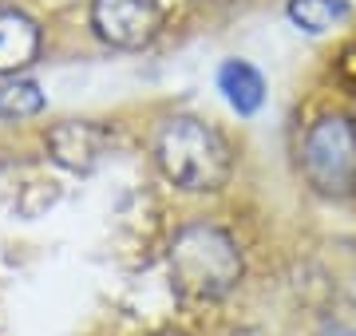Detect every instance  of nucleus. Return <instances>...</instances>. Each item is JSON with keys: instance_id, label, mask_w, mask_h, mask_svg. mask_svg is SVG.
<instances>
[{"instance_id": "obj_1", "label": "nucleus", "mask_w": 356, "mask_h": 336, "mask_svg": "<svg viewBox=\"0 0 356 336\" xmlns=\"http://www.w3.org/2000/svg\"><path fill=\"white\" fill-rule=\"evenodd\" d=\"M154 158L166 182H175L186 194H214L229 182L234 151L226 135L198 115H170L159 127Z\"/></svg>"}, {"instance_id": "obj_2", "label": "nucleus", "mask_w": 356, "mask_h": 336, "mask_svg": "<svg viewBox=\"0 0 356 336\" xmlns=\"http://www.w3.org/2000/svg\"><path fill=\"white\" fill-rule=\"evenodd\" d=\"M170 281L186 301H218L242 281V249L222 226L191 221L175 233L170 253Z\"/></svg>"}, {"instance_id": "obj_3", "label": "nucleus", "mask_w": 356, "mask_h": 336, "mask_svg": "<svg viewBox=\"0 0 356 336\" xmlns=\"http://www.w3.org/2000/svg\"><path fill=\"white\" fill-rule=\"evenodd\" d=\"M301 170L305 182L325 198L356 194V119L329 111L317 123H309L301 139Z\"/></svg>"}, {"instance_id": "obj_4", "label": "nucleus", "mask_w": 356, "mask_h": 336, "mask_svg": "<svg viewBox=\"0 0 356 336\" xmlns=\"http://www.w3.org/2000/svg\"><path fill=\"white\" fill-rule=\"evenodd\" d=\"M91 28L103 44L135 52L151 44L159 32V4L154 0H91Z\"/></svg>"}, {"instance_id": "obj_5", "label": "nucleus", "mask_w": 356, "mask_h": 336, "mask_svg": "<svg viewBox=\"0 0 356 336\" xmlns=\"http://www.w3.org/2000/svg\"><path fill=\"white\" fill-rule=\"evenodd\" d=\"M48 155L60 162V167L76 170V174H88L103 162L107 155V131L99 123H88V119H64L48 131Z\"/></svg>"}, {"instance_id": "obj_6", "label": "nucleus", "mask_w": 356, "mask_h": 336, "mask_svg": "<svg viewBox=\"0 0 356 336\" xmlns=\"http://www.w3.org/2000/svg\"><path fill=\"white\" fill-rule=\"evenodd\" d=\"M44 48V32L24 8L0 4V76H16L36 64Z\"/></svg>"}, {"instance_id": "obj_7", "label": "nucleus", "mask_w": 356, "mask_h": 336, "mask_svg": "<svg viewBox=\"0 0 356 336\" xmlns=\"http://www.w3.org/2000/svg\"><path fill=\"white\" fill-rule=\"evenodd\" d=\"M218 91L238 115H257L261 103H266V79L245 60H226L218 67Z\"/></svg>"}, {"instance_id": "obj_8", "label": "nucleus", "mask_w": 356, "mask_h": 336, "mask_svg": "<svg viewBox=\"0 0 356 336\" xmlns=\"http://www.w3.org/2000/svg\"><path fill=\"white\" fill-rule=\"evenodd\" d=\"M285 12H289L293 28H301L309 36H325L353 16V4L348 0H289Z\"/></svg>"}, {"instance_id": "obj_9", "label": "nucleus", "mask_w": 356, "mask_h": 336, "mask_svg": "<svg viewBox=\"0 0 356 336\" xmlns=\"http://www.w3.org/2000/svg\"><path fill=\"white\" fill-rule=\"evenodd\" d=\"M44 111V91L32 79H8L0 83V123H24Z\"/></svg>"}]
</instances>
